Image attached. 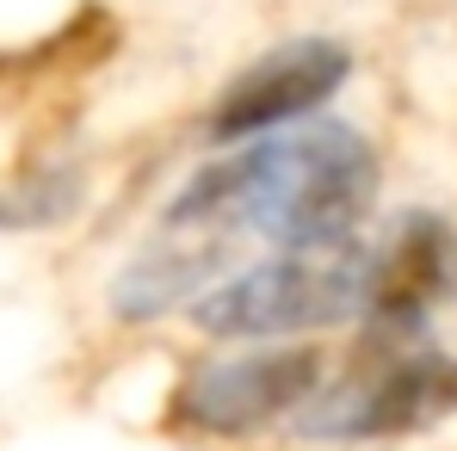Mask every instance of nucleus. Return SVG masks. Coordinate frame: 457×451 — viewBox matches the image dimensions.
Segmentation results:
<instances>
[{
    "instance_id": "f257e3e1",
    "label": "nucleus",
    "mask_w": 457,
    "mask_h": 451,
    "mask_svg": "<svg viewBox=\"0 0 457 451\" xmlns=\"http://www.w3.org/2000/svg\"><path fill=\"white\" fill-rule=\"evenodd\" d=\"M378 198V155L353 124H297L192 173L167 205L161 235L198 247L228 272L241 241L266 247H334L353 241Z\"/></svg>"
},
{
    "instance_id": "f03ea898",
    "label": "nucleus",
    "mask_w": 457,
    "mask_h": 451,
    "mask_svg": "<svg viewBox=\"0 0 457 451\" xmlns=\"http://www.w3.org/2000/svg\"><path fill=\"white\" fill-rule=\"evenodd\" d=\"M371 285V247L334 241V247H285L247 272H228L217 291L192 303V322L217 340H297L334 322L365 315Z\"/></svg>"
},
{
    "instance_id": "7ed1b4c3",
    "label": "nucleus",
    "mask_w": 457,
    "mask_h": 451,
    "mask_svg": "<svg viewBox=\"0 0 457 451\" xmlns=\"http://www.w3.org/2000/svg\"><path fill=\"white\" fill-rule=\"evenodd\" d=\"M457 408V359L414 347L402 334H371V347L346 365L340 383H321V396L297 414L303 439H334V446H371V439H402Z\"/></svg>"
},
{
    "instance_id": "20e7f679",
    "label": "nucleus",
    "mask_w": 457,
    "mask_h": 451,
    "mask_svg": "<svg viewBox=\"0 0 457 451\" xmlns=\"http://www.w3.org/2000/svg\"><path fill=\"white\" fill-rule=\"evenodd\" d=\"M321 383H328V365L315 347H291V340L247 347L235 359H211L186 372L173 414L204 439H247V433H266L272 421H297L321 396Z\"/></svg>"
},
{
    "instance_id": "39448f33",
    "label": "nucleus",
    "mask_w": 457,
    "mask_h": 451,
    "mask_svg": "<svg viewBox=\"0 0 457 451\" xmlns=\"http://www.w3.org/2000/svg\"><path fill=\"white\" fill-rule=\"evenodd\" d=\"M353 69V56L334 38H291L278 50H266L260 63H247L241 75L228 80L204 118L211 143H260L272 130L309 124Z\"/></svg>"
},
{
    "instance_id": "423d86ee",
    "label": "nucleus",
    "mask_w": 457,
    "mask_h": 451,
    "mask_svg": "<svg viewBox=\"0 0 457 451\" xmlns=\"http://www.w3.org/2000/svg\"><path fill=\"white\" fill-rule=\"evenodd\" d=\"M457 241L433 211H408L402 223L371 247V285H365V322L371 334L414 340L427 309L452 291Z\"/></svg>"
}]
</instances>
